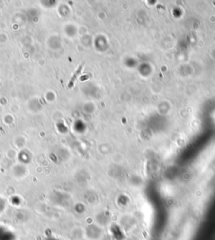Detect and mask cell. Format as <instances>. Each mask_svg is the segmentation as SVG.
<instances>
[{
	"label": "cell",
	"instance_id": "obj_1",
	"mask_svg": "<svg viewBox=\"0 0 215 240\" xmlns=\"http://www.w3.org/2000/svg\"><path fill=\"white\" fill-rule=\"evenodd\" d=\"M82 69H83V64L80 65V66L78 67V68L77 69V71H75L74 73H73V75H72V77H71L70 81H69V82H68V87H69V88H71V87H73V85H74V83H75V81L78 79V77L80 76V74L82 73Z\"/></svg>",
	"mask_w": 215,
	"mask_h": 240
}]
</instances>
